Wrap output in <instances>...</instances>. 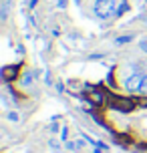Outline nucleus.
<instances>
[{"mask_svg":"<svg viewBox=\"0 0 147 153\" xmlns=\"http://www.w3.org/2000/svg\"><path fill=\"white\" fill-rule=\"evenodd\" d=\"M113 12H117L115 0H97L95 2V14L99 16V18H109Z\"/></svg>","mask_w":147,"mask_h":153,"instance_id":"f257e3e1","label":"nucleus"},{"mask_svg":"<svg viewBox=\"0 0 147 153\" xmlns=\"http://www.w3.org/2000/svg\"><path fill=\"white\" fill-rule=\"evenodd\" d=\"M141 81H143V75H139V73H133L127 81H125V87L129 89V91H139L141 87Z\"/></svg>","mask_w":147,"mask_h":153,"instance_id":"f03ea898","label":"nucleus"},{"mask_svg":"<svg viewBox=\"0 0 147 153\" xmlns=\"http://www.w3.org/2000/svg\"><path fill=\"white\" fill-rule=\"evenodd\" d=\"M115 107L119 111H131L135 107V103L131 99H123V97H115Z\"/></svg>","mask_w":147,"mask_h":153,"instance_id":"7ed1b4c3","label":"nucleus"},{"mask_svg":"<svg viewBox=\"0 0 147 153\" xmlns=\"http://www.w3.org/2000/svg\"><path fill=\"white\" fill-rule=\"evenodd\" d=\"M10 6H12V0H2V4H0V20H2V22L8 18Z\"/></svg>","mask_w":147,"mask_h":153,"instance_id":"20e7f679","label":"nucleus"},{"mask_svg":"<svg viewBox=\"0 0 147 153\" xmlns=\"http://www.w3.org/2000/svg\"><path fill=\"white\" fill-rule=\"evenodd\" d=\"M12 76H16V67H14V65H10V67H4V69H2V79H4V81H10Z\"/></svg>","mask_w":147,"mask_h":153,"instance_id":"39448f33","label":"nucleus"},{"mask_svg":"<svg viewBox=\"0 0 147 153\" xmlns=\"http://www.w3.org/2000/svg\"><path fill=\"white\" fill-rule=\"evenodd\" d=\"M91 101L97 103V105H103L105 97H103V93H101V91H91Z\"/></svg>","mask_w":147,"mask_h":153,"instance_id":"423d86ee","label":"nucleus"},{"mask_svg":"<svg viewBox=\"0 0 147 153\" xmlns=\"http://www.w3.org/2000/svg\"><path fill=\"white\" fill-rule=\"evenodd\" d=\"M129 40H133V36H131V34H123V36L115 38V45H117V46H121V45H127Z\"/></svg>","mask_w":147,"mask_h":153,"instance_id":"0eeeda50","label":"nucleus"},{"mask_svg":"<svg viewBox=\"0 0 147 153\" xmlns=\"http://www.w3.org/2000/svg\"><path fill=\"white\" fill-rule=\"evenodd\" d=\"M127 10H129V2H127V0H123V2L119 4V8H117V12H115V14H117V16H121V14H125Z\"/></svg>","mask_w":147,"mask_h":153,"instance_id":"6e6552de","label":"nucleus"},{"mask_svg":"<svg viewBox=\"0 0 147 153\" xmlns=\"http://www.w3.org/2000/svg\"><path fill=\"white\" fill-rule=\"evenodd\" d=\"M6 119H8V121H12V123H18V121H20V115L16 113V111H10V113H6Z\"/></svg>","mask_w":147,"mask_h":153,"instance_id":"1a4fd4ad","label":"nucleus"},{"mask_svg":"<svg viewBox=\"0 0 147 153\" xmlns=\"http://www.w3.org/2000/svg\"><path fill=\"white\" fill-rule=\"evenodd\" d=\"M48 147H50V149H53V151H61V145H59V143H56V141H54V139H50V141H48Z\"/></svg>","mask_w":147,"mask_h":153,"instance_id":"9d476101","label":"nucleus"},{"mask_svg":"<svg viewBox=\"0 0 147 153\" xmlns=\"http://www.w3.org/2000/svg\"><path fill=\"white\" fill-rule=\"evenodd\" d=\"M139 93H143V95H147V76H143V81H141Z\"/></svg>","mask_w":147,"mask_h":153,"instance_id":"9b49d317","label":"nucleus"},{"mask_svg":"<svg viewBox=\"0 0 147 153\" xmlns=\"http://www.w3.org/2000/svg\"><path fill=\"white\" fill-rule=\"evenodd\" d=\"M65 147H67V149H71V151H77V149H79L77 143H73V141H67V143H65Z\"/></svg>","mask_w":147,"mask_h":153,"instance_id":"f8f14e48","label":"nucleus"},{"mask_svg":"<svg viewBox=\"0 0 147 153\" xmlns=\"http://www.w3.org/2000/svg\"><path fill=\"white\" fill-rule=\"evenodd\" d=\"M139 48L143 51V53H147V38L145 40H139Z\"/></svg>","mask_w":147,"mask_h":153,"instance_id":"ddd939ff","label":"nucleus"},{"mask_svg":"<svg viewBox=\"0 0 147 153\" xmlns=\"http://www.w3.org/2000/svg\"><path fill=\"white\" fill-rule=\"evenodd\" d=\"M75 143H77V147H79V149H83V147H85V143H87V139H77Z\"/></svg>","mask_w":147,"mask_h":153,"instance_id":"4468645a","label":"nucleus"},{"mask_svg":"<svg viewBox=\"0 0 147 153\" xmlns=\"http://www.w3.org/2000/svg\"><path fill=\"white\" fill-rule=\"evenodd\" d=\"M93 153H107V149H103V147H101V145H95Z\"/></svg>","mask_w":147,"mask_h":153,"instance_id":"2eb2a0df","label":"nucleus"},{"mask_svg":"<svg viewBox=\"0 0 147 153\" xmlns=\"http://www.w3.org/2000/svg\"><path fill=\"white\" fill-rule=\"evenodd\" d=\"M61 135H62V141H67V135H69V129H67V127H62Z\"/></svg>","mask_w":147,"mask_h":153,"instance_id":"dca6fc26","label":"nucleus"},{"mask_svg":"<svg viewBox=\"0 0 147 153\" xmlns=\"http://www.w3.org/2000/svg\"><path fill=\"white\" fill-rule=\"evenodd\" d=\"M59 2V8H67V0H56Z\"/></svg>","mask_w":147,"mask_h":153,"instance_id":"f3484780","label":"nucleus"},{"mask_svg":"<svg viewBox=\"0 0 147 153\" xmlns=\"http://www.w3.org/2000/svg\"><path fill=\"white\" fill-rule=\"evenodd\" d=\"M22 83H24V85H28V83H30V75H28V73L24 75V81H22Z\"/></svg>","mask_w":147,"mask_h":153,"instance_id":"a211bd4d","label":"nucleus"},{"mask_svg":"<svg viewBox=\"0 0 147 153\" xmlns=\"http://www.w3.org/2000/svg\"><path fill=\"white\" fill-rule=\"evenodd\" d=\"M77 2H81V0H77Z\"/></svg>","mask_w":147,"mask_h":153,"instance_id":"6ab92c4d","label":"nucleus"}]
</instances>
